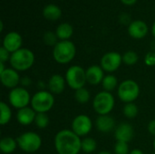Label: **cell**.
<instances>
[{
	"instance_id": "6da1fadb",
	"label": "cell",
	"mask_w": 155,
	"mask_h": 154,
	"mask_svg": "<svg viewBox=\"0 0 155 154\" xmlns=\"http://www.w3.org/2000/svg\"><path fill=\"white\" fill-rule=\"evenodd\" d=\"M54 148L58 154H78L82 151V140L72 130H61L55 134Z\"/></svg>"
},
{
	"instance_id": "7a4b0ae2",
	"label": "cell",
	"mask_w": 155,
	"mask_h": 154,
	"mask_svg": "<svg viewBox=\"0 0 155 154\" xmlns=\"http://www.w3.org/2000/svg\"><path fill=\"white\" fill-rule=\"evenodd\" d=\"M9 62L13 69L16 70L17 72H24L33 66L35 63V54L27 48H21L11 54Z\"/></svg>"
},
{
	"instance_id": "3957f363",
	"label": "cell",
	"mask_w": 155,
	"mask_h": 154,
	"mask_svg": "<svg viewBox=\"0 0 155 154\" xmlns=\"http://www.w3.org/2000/svg\"><path fill=\"white\" fill-rule=\"evenodd\" d=\"M75 54V45L69 40L58 42L53 50V56L54 61L61 64H66L73 61Z\"/></svg>"
},
{
	"instance_id": "277c9868",
	"label": "cell",
	"mask_w": 155,
	"mask_h": 154,
	"mask_svg": "<svg viewBox=\"0 0 155 154\" xmlns=\"http://www.w3.org/2000/svg\"><path fill=\"white\" fill-rule=\"evenodd\" d=\"M54 104V97L49 91H39L31 99V107L36 113L49 112Z\"/></svg>"
},
{
	"instance_id": "5b68a950",
	"label": "cell",
	"mask_w": 155,
	"mask_h": 154,
	"mask_svg": "<svg viewBox=\"0 0 155 154\" xmlns=\"http://www.w3.org/2000/svg\"><path fill=\"white\" fill-rule=\"evenodd\" d=\"M117 94L122 102L125 103H134L140 95V86L134 80H124L119 84Z\"/></svg>"
},
{
	"instance_id": "8992f818",
	"label": "cell",
	"mask_w": 155,
	"mask_h": 154,
	"mask_svg": "<svg viewBox=\"0 0 155 154\" xmlns=\"http://www.w3.org/2000/svg\"><path fill=\"white\" fill-rule=\"evenodd\" d=\"M114 103V95L110 92L102 91L95 95L93 101V107L99 115H107L113 111Z\"/></svg>"
},
{
	"instance_id": "52a82bcc",
	"label": "cell",
	"mask_w": 155,
	"mask_h": 154,
	"mask_svg": "<svg viewBox=\"0 0 155 154\" xmlns=\"http://www.w3.org/2000/svg\"><path fill=\"white\" fill-rule=\"evenodd\" d=\"M18 147L25 152L33 153L37 152L42 146L41 137L34 132H26L16 138Z\"/></svg>"
},
{
	"instance_id": "ba28073f",
	"label": "cell",
	"mask_w": 155,
	"mask_h": 154,
	"mask_svg": "<svg viewBox=\"0 0 155 154\" xmlns=\"http://www.w3.org/2000/svg\"><path fill=\"white\" fill-rule=\"evenodd\" d=\"M64 78L68 86L74 91L84 87L87 82L86 72L79 65H73L69 67L66 71Z\"/></svg>"
},
{
	"instance_id": "9c48e42d",
	"label": "cell",
	"mask_w": 155,
	"mask_h": 154,
	"mask_svg": "<svg viewBox=\"0 0 155 154\" xmlns=\"http://www.w3.org/2000/svg\"><path fill=\"white\" fill-rule=\"evenodd\" d=\"M31 99L29 92L25 88L18 86L12 89L8 96L10 104L18 110L27 107L28 104L31 103Z\"/></svg>"
},
{
	"instance_id": "30bf717a",
	"label": "cell",
	"mask_w": 155,
	"mask_h": 154,
	"mask_svg": "<svg viewBox=\"0 0 155 154\" xmlns=\"http://www.w3.org/2000/svg\"><path fill=\"white\" fill-rule=\"evenodd\" d=\"M93 128V122L88 115L80 114L74 117L72 122V131L79 137L86 136Z\"/></svg>"
},
{
	"instance_id": "8fae6325",
	"label": "cell",
	"mask_w": 155,
	"mask_h": 154,
	"mask_svg": "<svg viewBox=\"0 0 155 154\" xmlns=\"http://www.w3.org/2000/svg\"><path fill=\"white\" fill-rule=\"evenodd\" d=\"M123 63V55L117 52H109L103 55L101 59V67L104 72L114 73L119 69Z\"/></svg>"
},
{
	"instance_id": "7c38bea8",
	"label": "cell",
	"mask_w": 155,
	"mask_h": 154,
	"mask_svg": "<svg viewBox=\"0 0 155 154\" xmlns=\"http://www.w3.org/2000/svg\"><path fill=\"white\" fill-rule=\"evenodd\" d=\"M22 44L23 38L17 32H10L6 34L3 40V47H5L11 54L21 49Z\"/></svg>"
},
{
	"instance_id": "4fadbf2b",
	"label": "cell",
	"mask_w": 155,
	"mask_h": 154,
	"mask_svg": "<svg viewBox=\"0 0 155 154\" xmlns=\"http://www.w3.org/2000/svg\"><path fill=\"white\" fill-rule=\"evenodd\" d=\"M0 79L2 84L9 89H14L17 87L18 84H20L21 78L16 70L13 68H6L3 73L0 74Z\"/></svg>"
},
{
	"instance_id": "5bb4252c",
	"label": "cell",
	"mask_w": 155,
	"mask_h": 154,
	"mask_svg": "<svg viewBox=\"0 0 155 154\" xmlns=\"http://www.w3.org/2000/svg\"><path fill=\"white\" fill-rule=\"evenodd\" d=\"M134 131L133 126L128 123H122L119 124L114 131V137L116 141L129 143L133 140Z\"/></svg>"
},
{
	"instance_id": "9a60e30c",
	"label": "cell",
	"mask_w": 155,
	"mask_h": 154,
	"mask_svg": "<svg viewBox=\"0 0 155 154\" xmlns=\"http://www.w3.org/2000/svg\"><path fill=\"white\" fill-rule=\"evenodd\" d=\"M128 34L134 39H142L148 34V26L142 20L133 21L128 26Z\"/></svg>"
},
{
	"instance_id": "2e32d148",
	"label": "cell",
	"mask_w": 155,
	"mask_h": 154,
	"mask_svg": "<svg viewBox=\"0 0 155 154\" xmlns=\"http://www.w3.org/2000/svg\"><path fill=\"white\" fill-rule=\"evenodd\" d=\"M87 83L92 85H97L101 84L104 78V71L101 65H91L85 70Z\"/></svg>"
},
{
	"instance_id": "e0dca14e",
	"label": "cell",
	"mask_w": 155,
	"mask_h": 154,
	"mask_svg": "<svg viewBox=\"0 0 155 154\" xmlns=\"http://www.w3.org/2000/svg\"><path fill=\"white\" fill-rule=\"evenodd\" d=\"M65 78L61 74H53L48 81V90L53 94H60L65 88Z\"/></svg>"
},
{
	"instance_id": "ac0fdd59",
	"label": "cell",
	"mask_w": 155,
	"mask_h": 154,
	"mask_svg": "<svg viewBox=\"0 0 155 154\" xmlns=\"http://www.w3.org/2000/svg\"><path fill=\"white\" fill-rule=\"evenodd\" d=\"M95 126L99 132H101L103 133H108L114 129L115 121L109 114L99 115L95 121Z\"/></svg>"
},
{
	"instance_id": "d6986e66",
	"label": "cell",
	"mask_w": 155,
	"mask_h": 154,
	"mask_svg": "<svg viewBox=\"0 0 155 154\" xmlns=\"http://www.w3.org/2000/svg\"><path fill=\"white\" fill-rule=\"evenodd\" d=\"M35 116H36V113L33 110V108L27 106L17 111L16 120L21 125L26 126L35 123Z\"/></svg>"
},
{
	"instance_id": "ffe728a7",
	"label": "cell",
	"mask_w": 155,
	"mask_h": 154,
	"mask_svg": "<svg viewBox=\"0 0 155 154\" xmlns=\"http://www.w3.org/2000/svg\"><path fill=\"white\" fill-rule=\"evenodd\" d=\"M43 15L47 20L56 21L61 17L62 11L57 5H55L54 4H49V5H45V8L43 9Z\"/></svg>"
},
{
	"instance_id": "44dd1931",
	"label": "cell",
	"mask_w": 155,
	"mask_h": 154,
	"mask_svg": "<svg viewBox=\"0 0 155 154\" xmlns=\"http://www.w3.org/2000/svg\"><path fill=\"white\" fill-rule=\"evenodd\" d=\"M55 34L61 41H66L71 38L74 34V28L69 23H63L58 25L55 30Z\"/></svg>"
},
{
	"instance_id": "7402d4cb",
	"label": "cell",
	"mask_w": 155,
	"mask_h": 154,
	"mask_svg": "<svg viewBox=\"0 0 155 154\" xmlns=\"http://www.w3.org/2000/svg\"><path fill=\"white\" fill-rule=\"evenodd\" d=\"M17 146L18 144L16 140L12 137H4L0 142V149L2 152L5 154L12 153L13 152H15Z\"/></svg>"
},
{
	"instance_id": "603a6c76",
	"label": "cell",
	"mask_w": 155,
	"mask_h": 154,
	"mask_svg": "<svg viewBox=\"0 0 155 154\" xmlns=\"http://www.w3.org/2000/svg\"><path fill=\"white\" fill-rule=\"evenodd\" d=\"M0 110H1V115H0V124L5 125L7 124L11 118H12V111L7 103L5 102L0 103Z\"/></svg>"
},
{
	"instance_id": "cb8c5ba5",
	"label": "cell",
	"mask_w": 155,
	"mask_h": 154,
	"mask_svg": "<svg viewBox=\"0 0 155 154\" xmlns=\"http://www.w3.org/2000/svg\"><path fill=\"white\" fill-rule=\"evenodd\" d=\"M117 84H118V79L114 74L105 75L102 82V85H103V88L104 89V91L110 92V93L116 88Z\"/></svg>"
},
{
	"instance_id": "d4e9b609",
	"label": "cell",
	"mask_w": 155,
	"mask_h": 154,
	"mask_svg": "<svg viewBox=\"0 0 155 154\" xmlns=\"http://www.w3.org/2000/svg\"><path fill=\"white\" fill-rule=\"evenodd\" d=\"M97 148V143L94 139L87 137L82 140V151L84 153H92Z\"/></svg>"
},
{
	"instance_id": "484cf974",
	"label": "cell",
	"mask_w": 155,
	"mask_h": 154,
	"mask_svg": "<svg viewBox=\"0 0 155 154\" xmlns=\"http://www.w3.org/2000/svg\"><path fill=\"white\" fill-rule=\"evenodd\" d=\"M123 112L126 118L134 119L139 113V108L134 103H125Z\"/></svg>"
},
{
	"instance_id": "4316f807",
	"label": "cell",
	"mask_w": 155,
	"mask_h": 154,
	"mask_svg": "<svg viewBox=\"0 0 155 154\" xmlns=\"http://www.w3.org/2000/svg\"><path fill=\"white\" fill-rule=\"evenodd\" d=\"M74 97H75V100L77 103H79L81 104H84V103H88L90 100V93L86 88L83 87V88L75 91Z\"/></svg>"
},
{
	"instance_id": "83f0119b",
	"label": "cell",
	"mask_w": 155,
	"mask_h": 154,
	"mask_svg": "<svg viewBox=\"0 0 155 154\" xmlns=\"http://www.w3.org/2000/svg\"><path fill=\"white\" fill-rule=\"evenodd\" d=\"M49 123H50V120L46 113H36V116L35 119V124L38 128L45 129L49 125Z\"/></svg>"
},
{
	"instance_id": "f1b7e54d",
	"label": "cell",
	"mask_w": 155,
	"mask_h": 154,
	"mask_svg": "<svg viewBox=\"0 0 155 154\" xmlns=\"http://www.w3.org/2000/svg\"><path fill=\"white\" fill-rule=\"evenodd\" d=\"M139 56L134 51H127L123 55V62L127 65H134L138 62Z\"/></svg>"
},
{
	"instance_id": "f546056e",
	"label": "cell",
	"mask_w": 155,
	"mask_h": 154,
	"mask_svg": "<svg viewBox=\"0 0 155 154\" xmlns=\"http://www.w3.org/2000/svg\"><path fill=\"white\" fill-rule=\"evenodd\" d=\"M43 40H44V42H45V44H47L49 46H54V47L58 43L57 42L58 37H57L56 34L55 33H53V32H50V31L45 33V34L43 36Z\"/></svg>"
},
{
	"instance_id": "4dcf8cb0",
	"label": "cell",
	"mask_w": 155,
	"mask_h": 154,
	"mask_svg": "<svg viewBox=\"0 0 155 154\" xmlns=\"http://www.w3.org/2000/svg\"><path fill=\"white\" fill-rule=\"evenodd\" d=\"M114 154H129L130 153L129 145L127 143L117 141L116 143L114 144Z\"/></svg>"
},
{
	"instance_id": "1f68e13d",
	"label": "cell",
	"mask_w": 155,
	"mask_h": 154,
	"mask_svg": "<svg viewBox=\"0 0 155 154\" xmlns=\"http://www.w3.org/2000/svg\"><path fill=\"white\" fill-rule=\"evenodd\" d=\"M144 63L148 66H154L155 65V52L152 51L146 54L144 58Z\"/></svg>"
},
{
	"instance_id": "d6a6232c",
	"label": "cell",
	"mask_w": 155,
	"mask_h": 154,
	"mask_svg": "<svg viewBox=\"0 0 155 154\" xmlns=\"http://www.w3.org/2000/svg\"><path fill=\"white\" fill-rule=\"evenodd\" d=\"M10 57H11L10 53L5 47L2 46L0 48V62L5 64V62H7L8 60H10Z\"/></svg>"
},
{
	"instance_id": "836d02e7",
	"label": "cell",
	"mask_w": 155,
	"mask_h": 154,
	"mask_svg": "<svg viewBox=\"0 0 155 154\" xmlns=\"http://www.w3.org/2000/svg\"><path fill=\"white\" fill-rule=\"evenodd\" d=\"M148 132L150 133V134L155 136V119L152 120L149 124H148Z\"/></svg>"
},
{
	"instance_id": "e575fe53",
	"label": "cell",
	"mask_w": 155,
	"mask_h": 154,
	"mask_svg": "<svg viewBox=\"0 0 155 154\" xmlns=\"http://www.w3.org/2000/svg\"><path fill=\"white\" fill-rule=\"evenodd\" d=\"M31 79L29 78V77H26V76H25V77H22L21 78V81H20V84L23 85V86H28V85H30L31 84Z\"/></svg>"
},
{
	"instance_id": "d590c367",
	"label": "cell",
	"mask_w": 155,
	"mask_h": 154,
	"mask_svg": "<svg viewBox=\"0 0 155 154\" xmlns=\"http://www.w3.org/2000/svg\"><path fill=\"white\" fill-rule=\"evenodd\" d=\"M121 2L126 5H133L137 2V0H121Z\"/></svg>"
},
{
	"instance_id": "8d00e7d4",
	"label": "cell",
	"mask_w": 155,
	"mask_h": 154,
	"mask_svg": "<svg viewBox=\"0 0 155 154\" xmlns=\"http://www.w3.org/2000/svg\"><path fill=\"white\" fill-rule=\"evenodd\" d=\"M129 154H144V153H143V152L142 150H140V149H134V150L131 151V152H130Z\"/></svg>"
},
{
	"instance_id": "74e56055",
	"label": "cell",
	"mask_w": 155,
	"mask_h": 154,
	"mask_svg": "<svg viewBox=\"0 0 155 154\" xmlns=\"http://www.w3.org/2000/svg\"><path fill=\"white\" fill-rule=\"evenodd\" d=\"M5 69H6V68L5 67V64L0 62V74H1V73H3Z\"/></svg>"
},
{
	"instance_id": "f35d334b",
	"label": "cell",
	"mask_w": 155,
	"mask_h": 154,
	"mask_svg": "<svg viewBox=\"0 0 155 154\" xmlns=\"http://www.w3.org/2000/svg\"><path fill=\"white\" fill-rule=\"evenodd\" d=\"M152 34H153V35L154 36L155 38V22L153 23V26H152Z\"/></svg>"
},
{
	"instance_id": "ab89813d",
	"label": "cell",
	"mask_w": 155,
	"mask_h": 154,
	"mask_svg": "<svg viewBox=\"0 0 155 154\" xmlns=\"http://www.w3.org/2000/svg\"><path fill=\"white\" fill-rule=\"evenodd\" d=\"M98 154H112L111 152H109L108 151H102V152H100Z\"/></svg>"
},
{
	"instance_id": "60d3db41",
	"label": "cell",
	"mask_w": 155,
	"mask_h": 154,
	"mask_svg": "<svg viewBox=\"0 0 155 154\" xmlns=\"http://www.w3.org/2000/svg\"><path fill=\"white\" fill-rule=\"evenodd\" d=\"M153 148H154V150H155V139L153 140Z\"/></svg>"
},
{
	"instance_id": "b9f144b4",
	"label": "cell",
	"mask_w": 155,
	"mask_h": 154,
	"mask_svg": "<svg viewBox=\"0 0 155 154\" xmlns=\"http://www.w3.org/2000/svg\"><path fill=\"white\" fill-rule=\"evenodd\" d=\"M153 154H155V153H153Z\"/></svg>"
}]
</instances>
